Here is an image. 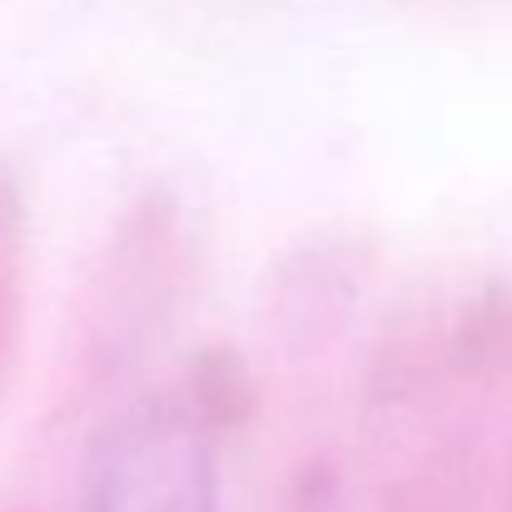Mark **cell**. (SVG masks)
<instances>
[{
	"mask_svg": "<svg viewBox=\"0 0 512 512\" xmlns=\"http://www.w3.org/2000/svg\"><path fill=\"white\" fill-rule=\"evenodd\" d=\"M85 512H219L214 428L184 393L140 398L95 433Z\"/></svg>",
	"mask_w": 512,
	"mask_h": 512,
	"instance_id": "cell-1",
	"label": "cell"
},
{
	"mask_svg": "<svg viewBox=\"0 0 512 512\" xmlns=\"http://www.w3.org/2000/svg\"><path fill=\"white\" fill-rule=\"evenodd\" d=\"M25 314V199L10 179H0V383L15 358Z\"/></svg>",
	"mask_w": 512,
	"mask_h": 512,
	"instance_id": "cell-2",
	"label": "cell"
},
{
	"mask_svg": "<svg viewBox=\"0 0 512 512\" xmlns=\"http://www.w3.org/2000/svg\"><path fill=\"white\" fill-rule=\"evenodd\" d=\"M184 398L189 408L219 433V428H234L249 418V378L239 368L234 353L224 348H204L189 368V383H184Z\"/></svg>",
	"mask_w": 512,
	"mask_h": 512,
	"instance_id": "cell-3",
	"label": "cell"
}]
</instances>
